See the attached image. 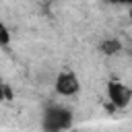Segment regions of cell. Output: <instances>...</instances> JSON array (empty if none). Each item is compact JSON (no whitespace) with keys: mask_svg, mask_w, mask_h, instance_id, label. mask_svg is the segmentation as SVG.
<instances>
[{"mask_svg":"<svg viewBox=\"0 0 132 132\" xmlns=\"http://www.w3.org/2000/svg\"><path fill=\"white\" fill-rule=\"evenodd\" d=\"M72 126V111L62 105H50L41 116L43 132H66Z\"/></svg>","mask_w":132,"mask_h":132,"instance_id":"cell-1","label":"cell"},{"mask_svg":"<svg viewBox=\"0 0 132 132\" xmlns=\"http://www.w3.org/2000/svg\"><path fill=\"white\" fill-rule=\"evenodd\" d=\"M107 2H111V4H128V6H132V0H107Z\"/></svg>","mask_w":132,"mask_h":132,"instance_id":"cell-7","label":"cell"},{"mask_svg":"<svg viewBox=\"0 0 132 132\" xmlns=\"http://www.w3.org/2000/svg\"><path fill=\"white\" fill-rule=\"evenodd\" d=\"M12 97V93H10V89L2 82V78H0V101H4V99H10Z\"/></svg>","mask_w":132,"mask_h":132,"instance_id":"cell-5","label":"cell"},{"mask_svg":"<svg viewBox=\"0 0 132 132\" xmlns=\"http://www.w3.org/2000/svg\"><path fill=\"white\" fill-rule=\"evenodd\" d=\"M0 43H2V45H6V43H8V31H6V27H4V25L0 27Z\"/></svg>","mask_w":132,"mask_h":132,"instance_id":"cell-6","label":"cell"},{"mask_svg":"<svg viewBox=\"0 0 132 132\" xmlns=\"http://www.w3.org/2000/svg\"><path fill=\"white\" fill-rule=\"evenodd\" d=\"M107 99L116 107H126L132 99V91L120 80H109L107 82Z\"/></svg>","mask_w":132,"mask_h":132,"instance_id":"cell-3","label":"cell"},{"mask_svg":"<svg viewBox=\"0 0 132 132\" xmlns=\"http://www.w3.org/2000/svg\"><path fill=\"white\" fill-rule=\"evenodd\" d=\"M0 27H2V23H0Z\"/></svg>","mask_w":132,"mask_h":132,"instance_id":"cell-9","label":"cell"},{"mask_svg":"<svg viewBox=\"0 0 132 132\" xmlns=\"http://www.w3.org/2000/svg\"><path fill=\"white\" fill-rule=\"evenodd\" d=\"M78 89H80V82H78V76L72 70H62L56 76V93L58 95L70 97V95L78 93Z\"/></svg>","mask_w":132,"mask_h":132,"instance_id":"cell-2","label":"cell"},{"mask_svg":"<svg viewBox=\"0 0 132 132\" xmlns=\"http://www.w3.org/2000/svg\"><path fill=\"white\" fill-rule=\"evenodd\" d=\"M130 19H132V6H130Z\"/></svg>","mask_w":132,"mask_h":132,"instance_id":"cell-8","label":"cell"},{"mask_svg":"<svg viewBox=\"0 0 132 132\" xmlns=\"http://www.w3.org/2000/svg\"><path fill=\"white\" fill-rule=\"evenodd\" d=\"M99 50H101L103 54H107V56H113V54H118V52L122 50V43H120L118 39H105V41H101Z\"/></svg>","mask_w":132,"mask_h":132,"instance_id":"cell-4","label":"cell"}]
</instances>
